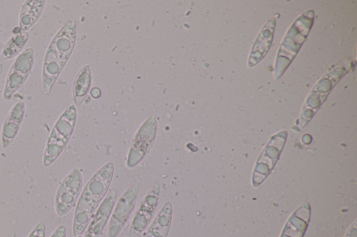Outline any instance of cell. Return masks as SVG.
<instances>
[{"mask_svg":"<svg viewBox=\"0 0 357 237\" xmlns=\"http://www.w3.org/2000/svg\"><path fill=\"white\" fill-rule=\"evenodd\" d=\"M114 172V165L108 162L89 179L76 204L73 232L80 236L86 230L100 204L105 197Z\"/></svg>","mask_w":357,"mask_h":237,"instance_id":"cell-1","label":"cell"},{"mask_svg":"<svg viewBox=\"0 0 357 237\" xmlns=\"http://www.w3.org/2000/svg\"><path fill=\"white\" fill-rule=\"evenodd\" d=\"M75 23L68 21L50 41L43 60L42 68V86L45 95L52 89L67 63L75 46Z\"/></svg>","mask_w":357,"mask_h":237,"instance_id":"cell-2","label":"cell"},{"mask_svg":"<svg viewBox=\"0 0 357 237\" xmlns=\"http://www.w3.org/2000/svg\"><path fill=\"white\" fill-rule=\"evenodd\" d=\"M76 109L69 106L58 118L48 137L44 151L43 165L48 167L59 156L74 130Z\"/></svg>","mask_w":357,"mask_h":237,"instance_id":"cell-3","label":"cell"},{"mask_svg":"<svg viewBox=\"0 0 357 237\" xmlns=\"http://www.w3.org/2000/svg\"><path fill=\"white\" fill-rule=\"evenodd\" d=\"M82 184V173L79 168H74L61 181L54 199L55 211L59 216L65 215L76 205Z\"/></svg>","mask_w":357,"mask_h":237,"instance_id":"cell-4","label":"cell"},{"mask_svg":"<svg viewBox=\"0 0 357 237\" xmlns=\"http://www.w3.org/2000/svg\"><path fill=\"white\" fill-rule=\"evenodd\" d=\"M34 63V51L31 47L25 49L12 63L6 79L3 97L9 99L25 83Z\"/></svg>","mask_w":357,"mask_h":237,"instance_id":"cell-5","label":"cell"},{"mask_svg":"<svg viewBox=\"0 0 357 237\" xmlns=\"http://www.w3.org/2000/svg\"><path fill=\"white\" fill-rule=\"evenodd\" d=\"M139 185L130 186L116 202L112 211L107 237H116L129 220L137 204Z\"/></svg>","mask_w":357,"mask_h":237,"instance_id":"cell-6","label":"cell"},{"mask_svg":"<svg viewBox=\"0 0 357 237\" xmlns=\"http://www.w3.org/2000/svg\"><path fill=\"white\" fill-rule=\"evenodd\" d=\"M160 193V184H153L142 199L140 205L132 219L129 237L138 236L149 225L156 211Z\"/></svg>","mask_w":357,"mask_h":237,"instance_id":"cell-7","label":"cell"},{"mask_svg":"<svg viewBox=\"0 0 357 237\" xmlns=\"http://www.w3.org/2000/svg\"><path fill=\"white\" fill-rule=\"evenodd\" d=\"M156 123L154 119H149L139 129L130 150L127 166L134 167L149 152L155 136Z\"/></svg>","mask_w":357,"mask_h":237,"instance_id":"cell-8","label":"cell"},{"mask_svg":"<svg viewBox=\"0 0 357 237\" xmlns=\"http://www.w3.org/2000/svg\"><path fill=\"white\" fill-rule=\"evenodd\" d=\"M117 199V192L112 189L100 204L91 219L85 231L84 237H99L114 209Z\"/></svg>","mask_w":357,"mask_h":237,"instance_id":"cell-9","label":"cell"},{"mask_svg":"<svg viewBox=\"0 0 357 237\" xmlns=\"http://www.w3.org/2000/svg\"><path fill=\"white\" fill-rule=\"evenodd\" d=\"M25 113V104L23 101L16 102L10 110L4 121L1 132L3 148L10 146L18 133Z\"/></svg>","mask_w":357,"mask_h":237,"instance_id":"cell-10","label":"cell"},{"mask_svg":"<svg viewBox=\"0 0 357 237\" xmlns=\"http://www.w3.org/2000/svg\"><path fill=\"white\" fill-rule=\"evenodd\" d=\"M173 217V206L167 201L160 209L144 237H167Z\"/></svg>","mask_w":357,"mask_h":237,"instance_id":"cell-11","label":"cell"},{"mask_svg":"<svg viewBox=\"0 0 357 237\" xmlns=\"http://www.w3.org/2000/svg\"><path fill=\"white\" fill-rule=\"evenodd\" d=\"M44 0H26L21 6L19 28L21 31L29 30L40 18L45 5Z\"/></svg>","mask_w":357,"mask_h":237,"instance_id":"cell-12","label":"cell"},{"mask_svg":"<svg viewBox=\"0 0 357 237\" xmlns=\"http://www.w3.org/2000/svg\"><path fill=\"white\" fill-rule=\"evenodd\" d=\"M29 38L27 31H20L13 34L6 42L1 56L3 60L13 58L20 54Z\"/></svg>","mask_w":357,"mask_h":237,"instance_id":"cell-13","label":"cell"},{"mask_svg":"<svg viewBox=\"0 0 357 237\" xmlns=\"http://www.w3.org/2000/svg\"><path fill=\"white\" fill-rule=\"evenodd\" d=\"M89 70L88 66L80 70L73 83V98L77 106L82 102L89 86Z\"/></svg>","mask_w":357,"mask_h":237,"instance_id":"cell-14","label":"cell"},{"mask_svg":"<svg viewBox=\"0 0 357 237\" xmlns=\"http://www.w3.org/2000/svg\"><path fill=\"white\" fill-rule=\"evenodd\" d=\"M28 237H45V223L40 221L32 229Z\"/></svg>","mask_w":357,"mask_h":237,"instance_id":"cell-15","label":"cell"},{"mask_svg":"<svg viewBox=\"0 0 357 237\" xmlns=\"http://www.w3.org/2000/svg\"><path fill=\"white\" fill-rule=\"evenodd\" d=\"M50 237H66V228L64 225H59Z\"/></svg>","mask_w":357,"mask_h":237,"instance_id":"cell-16","label":"cell"}]
</instances>
